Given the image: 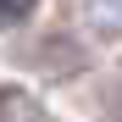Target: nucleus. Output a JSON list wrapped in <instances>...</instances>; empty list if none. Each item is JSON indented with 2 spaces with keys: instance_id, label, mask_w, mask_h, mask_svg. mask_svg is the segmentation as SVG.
<instances>
[{
  "instance_id": "1",
  "label": "nucleus",
  "mask_w": 122,
  "mask_h": 122,
  "mask_svg": "<svg viewBox=\"0 0 122 122\" xmlns=\"http://www.w3.org/2000/svg\"><path fill=\"white\" fill-rule=\"evenodd\" d=\"M28 11H33V0H0V28H17Z\"/></svg>"
}]
</instances>
